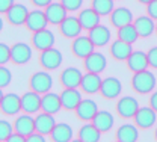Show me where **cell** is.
Instances as JSON below:
<instances>
[{
    "instance_id": "cell-1",
    "label": "cell",
    "mask_w": 157,
    "mask_h": 142,
    "mask_svg": "<svg viewBox=\"0 0 157 142\" xmlns=\"http://www.w3.org/2000/svg\"><path fill=\"white\" fill-rule=\"evenodd\" d=\"M156 76L151 71L144 70V71H139V73H133L132 80H130V86L136 94L145 95V94L153 92V89L156 88Z\"/></svg>"
},
{
    "instance_id": "cell-2",
    "label": "cell",
    "mask_w": 157,
    "mask_h": 142,
    "mask_svg": "<svg viewBox=\"0 0 157 142\" xmlns=\"http://www.w3.org/2000/svg\"><path fill=\"white\" fill-rule=\"evenodd\" d=\"M95 45L92 44V41L89 40V36L86 35V36H77V38H74V40H71V44H70V50H71V53H73V56L74 58H77V59H85V58H88L91 53H94L95 52Z\"/></svg>"
},
{
    "instance_id": "cell-3",
    "label": "cell",
    "mask_w": 157,
    "mask_h": 142,
    "mask_svg": "<svg viewBox=\"0 0 157 142\" xmlns=\"http://www.w3.org/2000/svg\"><path fill=\"white\" fill-rule=\"evenodd\" d=\"M53 86V79L48 74V71H36L29 77V89L35 91L38 94H45L50 91V88Z\"/></svg>"
},
{
    "instance_id": "cell-4",
    "label": "cell",
    "mask_w": 157,
    "mask_h": 142,
    "mask_svg": "<svg viewBox=\"0 0 157 142\" xmlns=\"http://www.w3.org/2000/svg\"><path fill=\"white\" fill-rule=\"evenodd\" d=\"M39 65L47 70V71H55L58 70L59 67L62 65V61H63V56L60 53V50L58 48H47L44 52H39Z\"/></svg>"
},
{
    "instance_id": "cell-5",
    "label": "cell",
    "mask_w": 157,
    "mask_h": 142,
    "mask_svg": "<svg viewBox=\"0 0 157 142\" xmlns=\"http://www.w3.org/2000/svg\"><path fill=\"white\" fill-rule=\"evenodd\" d=\"M137 110H139V103L133 97L118 98L117 104H115V112L121 120H133Z\"/></svg>"
},
{
    "instance_id": "cell-6",
    "label": "cell",
    "mask_w": 157,
    "mask_h": 142,
    "mask_svg": "<svg viewBox=\"0 0 157 142\" xmlns=\"http://www.w3.org/2000/svg\"><path fill=\"white\" fill-rule=\"evenodd\" d=\"M55 35L52 30L48 29H42L38 32H32V36H30V45L33 47V50H38V52H44L47 48H52L55 45Z\"/></svg>"
},
{
    "instance_id": "cell-7",
    "label": "cell",
    "mask_w": 157,
    "mask_h": 142,
    "mask_svg": "<svg viewBox=\"0 0 157 142\" xmlns=\"http://www.w3.org/2000/svg\"><path fill=\"white\" fill-rule=\"evenodd\" d=\"M33 47L26 42H15L11 45V63L14 65H24L32 59Z\"/></svg>"
},
{
    "instance_id": "cell-8",
    "label": "cell",
    "mask_w": 157,
    "mask_h": 142,
    "mask_svg": "<svg viewBox=\"0 0 157 142\" xmlns=\"http://www.w3.org/2000/svg\"><path fill=\"white\" fill-rule=\"evenodd\" d=\"M122 92V85L119 79L117 77H106L101 82V86H100V91L98 94L104 98V100H115L121 95Z\"/></svg>"
},
{
    "instance_id": "cell-9",
    "label": "cell",
    "mask_w": 157,
    "mask_h": 142,
    "mask_svg": "<svg viewBox=\"0 0 157 142\" xmlns=\"http://www.w3.org/2000/svg\"><path fill=\"white\" fill-rule=\"evenodd\" d=\"M156 120H157V112L151 106L139 107L136 115L133 117V122L139 127V130H147V129L153 127L156 124Z\"/></svg>"
},
{
    "instance_id": "cell-10",
    "label": "cell",
    "mask_w": 157,
    "mask_h": 142,
    "mask_svg": "<svg viewBox=\"0 0 157 142\" xmlns=\"http://www.w3.org/2000/svg\"><path fill=\"white\" fill-rule=\"evenodd\" d=\"M60 103H62V109L68 110V112H74V109L78 106V103L82 102V91H78V88H63L59 94Z\"/></svg>"
},
{
    "instance_id": "cell-11",
    "label": "cell",
    "mask_w": 157,
    "mask_h": 142,
    "mask_svg": "<svg viewBox=\"0 0 157 142\" xmlns=\"http://www.w3.org/2000/svg\"><path fill=\"white\" fill-rule=\"evenodd\" d=\"M0 112L6 117L17 115L18 112H21V97L14 94V92L2 95V98H0Z\"/></svg>"
},
{
    "instance_id": "cell-12",
    "label": "cell",
    "mask_w": 157,
    "mask_h": 142,
    "mask_svg": "<svg viewBox=\"0 0 157 142\" xmlns=\"http://www.w3.org/2000/svg\"><path fill=\"white\" fill-rule=\"evenodd\" d=\"M100 110L98 109V104L92 98H83L82 102L78 103V106L74 109V113L77 117V120L83 122H91L92 118L97 115V112Z\"/></svg>"
},
{
    "instance_id": "cell-13",
    "label": "cell",
    "mask_w": 157,
    "mask_h": 142,
    "mask_svg": "<svg viewBox=\"0 0 157 142\" xmlns=\"http://www.w3.org/2000/svg\"><path fill=\"white\" fill-rule=\"evenodd\" d=\"M58 30L63 38H67V40H74V38L80 36L83 27H82V24H80V21H78L77 17H67V18L58 26Z\"/></svg>"
},
{
    "instance_id": "cell-14",
    "label": "cell",
    "mask_w": 157,
    "mask_h": 142,
    "mask_svg": "<svg viewBox=\"0 0 157 142\" xmlns=\"http://www.w3.org/2000/svg\"><path fill=\"white\" fill-rule=\"evenodd\" d=\"M107 67V59L103 53L100 52H94L91 53L88 58L83 59V68L88 73H95V74H101Z\"/></svg>"
},
{
    "instance_id": "cell-15",
    "label": "cell",
    "mask_w": 157,
    "mask_h": 142,
    "mask_svg": "<svg viewBox=\"0 0 157 142\" xmlns=\"http://www.w3.org/2000/svg\"><path fill=\"white\" fill-rule=\"evenodd\" d=\"M83 77V73L76 67H68L60 71L59 74V83L62 88H78Z\"/></svg>"
},
{
    "instance_id": "cell-16",
    "label": "cell",
    "mask_w": 157,
    "mask_h": 142,
    "mask_svg": "<svg viewBox=\"0 0 157 142\" xmlns=\"http://www.w3.org/2000/svg\"><path fill=\"white\" fill-rule=\"evenodd\" d=\"M41 94L35 92V91H27L21 95V112L23 113H38L41 110Z\"/></svg>"
},
{
    "instance_id": "cell-17",
    "label": "cell",
    "mask_w": 157,
    "mask_h": 142,
    "mask_svg": "<svg viewBox=\"0 0 157 142\" xmlns=\"http://www.w3.org/2000/svg\"><path fill=\"white\" fill-rule=\"evenodd\" d=\"M109 53L110 56L118 62H125L127 58L133 53V44H128L125 41L121 40H115L110 42V47H109Z\"/></svg>"
},
{
    "instance_id": "cell-18",
    "label": "cell",
    "mask_w": 157,
    "mask_h": 142,
    "mask_svg": "<svg viewBox=\"0 0 157 142\" xmlns=\"http://www.w3.org/2000/svg\"><path fill=\"white\" fill-rule=\"evenodd\" d=\"M44 14L52 26H59L68 15V11L60 5V2H52L48 6L44 8Z\"/></svg>"
},
{
    "instance_id": "cell-19",
    "label": "cell",
    "mask_w": 157,
    "mask_h": 142,
    "mask_svg": "<svg viewBox=\"0 0 157 142\" xmlns=\"http://www.w3.org/2000/svg\"><path fill=\"white\" fill-rule=\"evenodd\" d=\"M48 24L50 23L47 20L44 11H39V8H38V9L29 12L27 20L24 23V27L27 30H30V32H38V30H42V29H47Z\"/></svg>"
},
{
    "instance_id": "cell-20",
    "label": "cell",
    "mask_w": 157,
    "mask_h": 142,
    "mask_svg": "<svg viewBox=\"0 0 157 142\" xmlns=\"http://www.w3.org/2000/svg\"><path fill=\"white\" fill-rule=\"evenodd\" d=\"M101 82L103 79L100 77V74H95V73H85L83 77H82V82H80V86L78 89L86 94V95H92V94H97L100 91V86H101Z\"/></svg>"
},
{
    "instance_id": "cell-21",
    "label": "cell",
    "mask_w": 157,
    "mask_h": 142,
    "mask_svg": "<svg viewBox=\"0 0 157 142\" xmlns=\"http://www.w3.org/2000/svg\"><path fill=\"white\" fill-rule=\"evenodd\" d=\"M27 15H29L27 8L24 5H21V3H15L5 14V18L11 26H24V23L27 20Z\"/></svg>"
},
{
    "instance_id": "cell-22",
    "label": "cell",
    "mask_w": 157,
    "mask_h": 142,
    "mask_svg": "<svg viewBox=\"0 0 157 142\" xmlns=\"http://www.w3.org/2000/svg\"><path fill=\"white\" fill-rule=\"evenodd\" d=\"M88 36L95 47H104V45L110 44V29L107 26L98 24L95 27H92L91 30H88Z\"/></svg>"
},
{
    "instance_id": "cell-23",
    "label": "cell",
    "mask_w": 157,
    "mask_h": 142,
    "mask_svg": "<svg viewBox=\"0 0 157 142\" xmlns=\"http://www.w3.org/2000/svg\"><path fill=\"white\" fill-rule=\"evenodd\" d=\"M50 141L53 142H70L74 138V130L70 124L67 122H56L53 130L50 132Z\"/></svg>"
},
{
    "instance_id": "cell-24",
    "label": "cell",
    "mask_w": 157,
    "mask_h": 142,
    "mask_svg": "<svg viewBox=\"0 0 157 142\" xmlns=\"http://www.w3.org/2000/svg\"><path fill=\"white\" fill-rule=\"evenodd\" d=\"M14 130L27 138L29 135L36 132L35 130V118L30 113H23V115L17 117L14 121Z\"/></svg>"
},
{
    "instance_id": "cell-25",
    "label": "cell",
    "mask_w": 157,
    "mask_h": 142,
    "mask_svg": "<svg viewBox=\"0 0 157 142\" xmlns=\"http://www.w3.org/2000/svg\"><path fill=\"white\" fill-rule=\"evenodd\" d=\"M109 21H110V26L118 29V27L132 24L135 20H133V14L128 8H115L112 11V14L109 15Z\"/></svg>"
},
{
    "instance_id": "cell-26",
    "label": "cell",
    "mask_w": 157,
    "mask_h": 142,
    "mask_svg": "<svg viewBox=\"0 0 157 142\" xmlns=\"http://www.w3.org/2000/svg\"><path fill=\"white\" fill-rule=\"evenodd\" d=\"M125 65H127L128 71H132V73H139V71L147 70V67H150L147 53H145V52H140V50L133 52V53L127 58Z\"/></svg>"
},
{
    "instance_id": "cell-27",
    "label": "cell",
    "mask_w": 157,
    "mask_h": 142,
    "mask_svg": "<svg viewBox=\"0 0 157 142\" xmlns=\"http://www.w3.org/2000/svg\"><path fill=\"white\" fill-rule=\"evenodd\" d=\"M135 27L137 30L139 38H148L156 32V20H153L150 15H140L133 21Z\"/></svg>"
},
{
    "instance_id": "cell-28",
    "label": "cell",
    "mask_w": 157,
    "mask_h": 142,
    "mask_svg": "<svg viewBox=\"0 0 157 142\" xmlns=\"http://www.w3.org/2000/svg\"><path fill=\"white\" fill-rule=\"evenodd\" d=\"M60 109H62V103H60L59 94L50 92V91L42 94V97H41V110L42 112L55 115V113H58Z\"/></svg>"
},
{
    "instance_id": "cell-29",
    "label": "cell",
    "mask_w": 157,
    "mask_h": 142,
    "mask_svg": "<svg viewBox=\"0 0 157 142\" xmlns=\"http://www.w3.org/2000/svg\"><path fill=\"white\" fill-rule=\"evenodd\" d=\"M118 142H136L139 139V127L136 124H122L115 132Z\"/></svg>"
},
{
    "instance_id": "cell-30",
    "label": "cell",
    "mask_w": 157,
    "mask_h": 142,
    "mask_svg": "<svg viewBox=\"0 0 157 142\" xmlns=\"http://www.w3.org/2000/svg\"><path fill=\"white\" fill-rule=\"evenodd\" d=\"M55 125H56V121H55V117L52 113H47V112L41 110L38 115L35 117V130L38 133L50 135V132L53 130Z\"/></svg>"
},
{
    "instance_id": "cell-31",
    "label": "cell",
    "mask_w": 157,
    "mask_h": 142,
    "mask_svg": "<svg viewBox=\"0 0 157 142\" xmlns=\"http://www.w3.org/2000/svg\"><path fill=\"white\" fill-rule=\"evenodd\" d=\"M77 18L80 21V24H82V27H83V30H91L92 27L100 24L101 15H98L92 8H86V9H82L78 12Z\"/></svg>"
},
{
    "instance_id": "cell-32",
    "label": "cell",
    "mask_w": 157,
    "mask_h": 142,
    "mask_svg": "<svg viewBox=\"0 0 157 142\" xmlns=\"http://www.w3.org/2000/svg\"><path fill=\"white\" fill-rule=\"evenodd\" d=\"M101 139V132L92 122H86L77 132V141L80 142H98Z\"/></svg>"
},
{
    "instance_id": "cell-33",
    "label": "cell",
    "mask_w": 157,
    "mask_h": 142,
    "mask_svg": "<svg viewBox=\"0 0 157 142\" xmlns=\"http://www.w3.org/2000/svg\"><path fill=\"white\" fill-rule=\"evenodd\" d=\"M92 124L97 127L101 133H107L112 127H113V115L109 112V110H98L97 115L92 118Z\"/></svg>"
},
{
    "instance_id": "cell-34",
    "label": "cell",
    "mask_w": 157,
    "mask_h": 142,
    "mask_svg": "<svg viewBox=\"0 0 157 142\" xmlns=\"http://www.w3.org/2000/svg\"><path fill=\"white\" fill-rule=\"evenodd\" d=\"M117 38L121 41H125V42H128V44H135L137 41V38H139L135 24L132 23V24L118 27L117 29Z\"/></svg>"
},
{
    "instance_id": "cell-35",
    "label": "cell",
    "mask_w": 157,
    "mask_h": 142,
    "mask_svg": "<svg viewBox=\"0 0 157 142\" xmlns=\"http://www.w3.org/2000/svg\"><path fill=\"white\" fill-rule=\"evenodd\" d=\"M91 8L98 15H110L115 9V0H91Z\"/></svg>"
},
{
    "instance_id": "cell-36",
    "label": "cell",
    "mask_w": 157,
    "mask_h": 142,
    "mask_svg": "<svg viewBox=\"0 0 157 142\" xmlns=\"http://www.w3.org/2000/svg\"><path fill=\"white\" fill-rule=\"evenodd\" d=\"M14 132H15V130H14V124H12V122L5 121V120L0 121V141L6 142L8 138H9Z\"/></svg>"
},
{
    "instance_id": "cell-37",
    "label": "cell",
    "mask_w": 157,
    "mask_h": 142,
    "mask_svg": "<svg viewBox=\"0 0 157 142\" xmlns=\"http://www.w3.org/2000/svg\"><path fill=\"white\" fill-rule=\"evenodd\" d=\"M59 2L68 12H77L83 5V0H59Z\"/></svg>"
},
{
    "instance_id": "cell-38",
    "label": "cell",
    "mask_w": 157,
    "mask_h": 142,
    "mask_svg": "<svg viewBox=\"0 0 157 142\" xmlns=\"http://www.w3.org/2000/svg\"><path fill=\"white\" fill-rule=\"evenodd\" d=\"M11 82H12L11 70L2 65V67H0V86H2V88H6V86H9Z\"/></svg>"
},
{
    "instance_id": "cell-39",
    "label": "cell",
    "mask_w": 157,
    "mask_h": 142,
    "mask_svg": "<svg viewBox=\"0 0 157 142\" xmlns=\"http://www.w3.org/2000/svg\"><path fill=\"white\" fill-rule=\"evenodd\" d=\"M8 62H11V45L2 42L0 44V63L5 65Z\"/></svg>"
},
{
    "instance_id": "cell-40",
    "label": "cell",
    "mask_w": 157,
    "mask_h": 142,
    "mask_svg": "<svg viewBox=\"0 0 157 142\" xmlns=\"http://www.w3.org/2000/svg\"><path fill=\"white\" fill-rule=\"evenodd\" d=\"M147 58H148L150 67L157 70V47H151V48L147 52Z\"/></svg>"
},
{
    "instance_id": "cell-41",
    "label": "cell",
    "mask_w": 157,
    "mask_h": 142,
    "mask_svg": "<svg viewBox=\"0 0 157 142\" xmlns=\"http://www.w3.org/2000/svg\"><path fill=\"white\" fill-rule=\"evenodd\" d=\"M145 12H147V15H150L153 20L157 21V0H153V2H150L148 5H145Z\"/></svg>"
},
{
    "instance_id": "cell-42",
    "label": "cell",
    "mask_w": 157,
    "mask_h": 142,
    "mask_svg": "<svg viewBox=\"0 0 157 142\" xmlns=\"http://www.w3.org/2000/svg\"><path fill=\"white\" fill-rule=\"evenodd\" d=\"M45 141H47L45 135L38 133V132H35V133H32V135H29L26 138V142H45Z\"/></svg>"
},
{
    "instance_id": "cell-43",
    "label": "cell",
    "mask_w": 157,
    "mask_h": 142,
    "mask_svg": "<svg viewBox=\"0 0 157 142\" xmlns=\"http://www.w3.org/2000/svg\"><path fill=\"white\" fill-rule=\"evenodd\" d=\"M14 5H15L14 0H0V12L2 14H6Z\"/></svg>"
},
{
    "instance_id": "cell-44",
    "label": "cell",
    "mask_w": 157,
    "mask_h": 142,
    "mask_svg": "<svg viewBox=\"0 0 157 142\" xmlns=\"http://www.w3.org/2000/svg\"><path fill=\"white\" fill-rule=\"evenodd\" d=\"M6 142H26V136H23V135H20L17 132H14V133L8 138Z\"/></svg>"
},
{
    "instance_id": "cell-45",
    "label": "cell",
    "mask_w": 157,
    "mask_h": 142,
    "mask_svg": "<svg viewBox=\"0 0 157 142\" xmlns=\"http://www.w3.org/2000/svg\"><path fill=\"white\" fill-rule=\"evenodd\" d=\"M53 0H30V3L35 6V8H45V6H48L50 3H52Z\"/></svg>"
},
{
    "instance_id": "cell-46",
    "label": "cell",
    "mask_w": 157,
    "mask_h": 142,
    "mask_svg": "<svg viewBox=\"0 0 157 142\" xmlns=\"http://www.w3.org/2000/svg\"><path fill=\"white\" fill-rule=\"evenodd\" d=\"M150 106L157 112V91L156 92H153L151 97H150Z\"/></svg>"
},
{
    "instance_id": "cell-47",
    "label": "cell",
    "mask_w": 157,
    "mask_h": 142,
    "mask_svg": "<svg viewBox=\"0 0 157 142\" xmlns=\"http://www.w3.org/2000/svg\"><path fill=\"white\" fill-rule=\"evenodd\" d=\"M136 2L142 3V5H148V3H150V2H153V0H136Z\"/></svg>"
},
{
    "instance_id": "cell-48",
    "label": "cell",
    "mask_w": 157,
    "mask_h": 142,
    "mask_svg": "<svg viewBox=\"0 0 157 142\" xmlns=\"http://www.w3.org/2000/svg\"><path fill=\"white\" fill-rule=\"evenodd\" d=\"M154 139L157 141V127H156V130H154Z\"/></svg>"
},
{
    "instance_id": "cell-49",
    "label": "cell",
    "mask_w": 157,
    "mask_h": 142,
    "mask_svg": "<svg viewBox=\"0 0 157 142\" xmlns=\"http://www.w3.org/2000/svg\"><path fill=\"white\" fill-rule=\"evenodd\" d=\"M154 33H156V35H157V21H156V32H154Z\"/></svg>"
}]
</instances>
